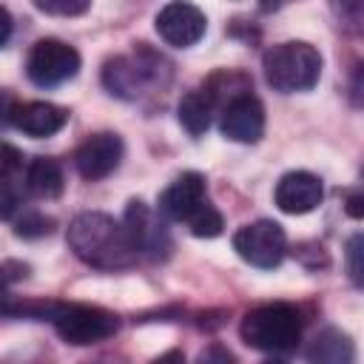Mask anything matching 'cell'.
I'll use <instances>...</instances> for the list:
<instances>
[{"label": "cell", "mask_w": 364, "mask_h": 364, "mask_svg": "<svg viewBox=\"0 0 364 364\" xmlns=\"http://www.w3.org/2000/svg\"><path fill=\"white\" fill-rule=\"evenodd\" d=\"M65 239L80 262L100 267V270L128 267L139 256L128 236V228L100 210H85L74 216L65 230Z\"/></svg>", "instance_id": "6da1fadb"}, {"label": "cell", "mask_w": 364, "mask_h": 364, "mask_svg": "<svg viewBox=\"0 0 364 364\" xmlns=\"http://www.w3.org/2000/svg\"><path fill=\"white\" fill-rule=\"evenodd\" d=\"M239 333L247 347H253L259 353L284 355V353L296 350V344L301 338V316L293 304H284V301L259 304L250 313H245Z\"/></svg>", "instance_id": "7a4b0ae2"}, {"label": "cell", "mask_w": 364, "mask_h": 364, "mask_svg": "<svg viewBox=\"0 0 364 364\" xmlns=\"http://www.w3.org/2000/svg\"><path fill=\"white\" fill-rule=\"evenodd\" d=\"M264 80L282 94L310 91L321 77V54L304 40H287L264 51Z\"/></svg>", "instance_id": "3957f363"}, {"label": "cell", "mask_w": 364, "mask_h": 364, "mask_svg": "<svg viewBox=\"0 0 364 364\" xmlns=\"http://www.w3.org/2000/svg\"><path fill=\"white\" fill-rule=\"evenodd\" d=\"M171 80V68L162 54L151 51L145 43L134 48L128 57H111L102 65V85L108 94L119 100H136L151 85H165Z\"/></svg>", "instance_id": "277c9868"}, {"label": "cell", "mask_w": 364, "mask_h": 364, "mask_svg": "<svg viewBox=\"0 0 364 364\" xmlns=\"http://www.w3.org/2000/svg\"><path fill=\"white\" fill-rule=\"evenodd\" d=\"M48 321L54 324L57 336L74 347L100 344L119 330V318L94 304H54Z\"/></svg>", "instance_id": "5b68a950"}, {"label": "cell", "mask_w": 364, "mask_h": 364, "mask_svg": "<svg viewBox=\"0 0 364 364\" xmlns=\"http://www.w3.org/2000/svg\"><path fill=\"white\" fill-rule=\"evenodd\" d=\"M77 71H80L77 48L63 43V40H54V37L37 40L28 51V60H26V74L40 88L60 85V82L71 80Z\"/></svg>", "instance_id": "8992f818"}, {"label": "cell", "mask_w": 364, "mask_h": 364, "mask_svg": "<svg viewBox=\"0 0 364 364\" xmlns=\"http://www.w3.org/2000/svg\"><path fill=\"white\" fill-rule=\"evenodd\" d=\"M233 250L253 267L270 270L276 267L287 253V236L282 225L270 219H259L253 225H245L233 233Z\"/></svg>", "instance_id": "52a82bcc"}, {"label": "cell", "mask_w": 364, "mask_h": 364, "mask_svg": "<svg viewBox=\"0 0 364 364\" xmlns=\"http://www.w3.org/2000/svg\"><path fill=\"white\" fill-rule=\"evenodd\" d=\"M205 28H208L205 11L188 0H171L156 14V34L173 48H188L199 43L205 37Z\"/></svg>", "instance_id": "ba28073f"}, {"label": "cell", "mask_w": 364, "mask_h": 364, "mask_svg": "<svg viewBox=\"0 0 364 364\" xmlns=\"http://www.w3.org/2000/svg\"><path fill=\"white\" fill-rule=\"evenodd\" d=\"M122 139L119 134L114 131H100V134H91L77 151H74V165H77V173L88 182H97V179H105L108 173H114L119 168V159H122Z\"/></svg>", "instance_id": "9c48e42d"}, {"label": "cell", "mask_w": 364, "mask_h": 364, "mask_svg": "<svg viewBox=\"0 0 364 364\" xmlns=\"http://www.w3.org/2000/svg\"><path fill=\"white\" fill-rule=\"evenodd\" d=\"M222 134L233 142H259L264 134V105L247 91L222 105Z\"/></svg>", "instance_id": "30bf717a"}, {"label": "cell", "mask_w": 364, "mask_h": 364, "mask_svg": "<svg viewBox=\"0 0 364 364\" xmlns=\"http://www.w3.org/2000/svg\"><path fill=\"white\" fill-rule=\"evenodd\" d=\"M122 225L128 228V236H131L136 253H145V256L159 259V256H165L171 250V236H168L165 225L154 216V210L145 202H139V199L128 202V210H125Z\"/></svg>", "instance_id": "8fae6325"}, {"label": "cell", "mask_w": 364, "mask_h": 364, "mask_svg": "<svg viewBox=\"0 0 364 364\" xmlns=\"http://www.w3.org/2000/svg\"><path fill=\"white\" fill-rule=\"evenodd\" d=\"M321 196H324V188H321V179L310 171H290L279 179L276 185V205L279 210L290 213V216H301V213H310L321 205Z\"/></svg>", "instance_id": "7c38bea8"}, {"label": "cell", "mask_w": 364, "mask_h": 364, "mask_svg": "<svg viewBox=\"0 0 364 364\" xmlns=\"http://www.w3.org/2000/svg\"><path fill=\"white\" fill-rule=\"evenodd\" d=\"M205 202V176L196 171H188L182 176H176L159 196V210L168 219H188L199 205Z\"/></svg>", "instance_id": "4fadbf2b"}, {"label": "cell", "mask_w": 364, "mask_h": 364, "mask_svg": "<svg viewBox=\"0 0 364 364\" xmlns=\"http://www.w3.org/2000/svg\"><path fill=\"white\" fill-rule=\"evenodd\" d=\"M68 122V111L54 105V102H43V100H34V102H17V111H14V128L23 131L26 136H51L57 131H63Z\"/></svg>", "instance_id": "5bb4252c"}, {"label": "cell", "mask_w": 364, "mask_h": 364, "mask_svg": "<svg viewBox=\"0 0 364 364\" xmlns=\"http://www.w3.org/2000/svg\"><path fill=\"white\" fill-rule=\"evenodd\" d=\"M213 111H216V102H213V97L208 94V88H193V91H188V94L179 100V108H176L179 125H182L188 134H193V136H199V134L208 131V125H210V119H213Z\"/></svg>", "instance_id": "9a60e30c"}, {"label": "cell", "mask_w": 364, "mask_h": 364, "mask_svg": "<svg viewBox=\"0 0 364 364\" xmlns=\"http://www.w3.org/2000/svg\"><path fill=\"white\" fill-rule=\"evenodd\" d=\"M26 185H28V191H31L34 196H40V199H54V196H60V193H63V185H65L60 162L51 159V156H34L31 165H28V171H26Z\"/></svg>", "instance_id": "2e32d148"}, {"label": "cell", "mask_w": 364, "mask_h": 364, "mask_svg": "<svg viewBox=\"0 0 364 364\" xmlns=\"http://www.w3.org/2000/svg\"><path fill=\"white\" fill-rule=\"evenodd\" d=\"M307 358L318 361V364H344L353 358V341L341 330H324L310 344Z\"/></svg>", "instance_id": "e0dca14e"}, {"label": "cell", "mask_w": 364, "mask_h": 364, "mask_svg": "<svg viewBox=\"0 0 364 364\" xmlns=\"http://www.w3.org/2000/svg\"><path fill=\"white\" fill-rule=\"evenodd\" d=\"M188 228H191V233L193 236H199V239H213V236H219L222 233V228H225V219H222V213L213 208V205H208V202H202L188 219Z\"/></svg>", "instance_id": "ac0fdd59"}, {"label": "cell", "mask_w": 364, "mask_h": 364, "mask_svg": "<svg viewBox=\"0 0 364 364\" xmlns=\"http://www.w3.org/2000/svg\"><path fill=\"white\" fill-rule=\"evenodd\" d=\"M51 230H54V219L46 213H26L14 228V233L23 239H40V236H48Z\"/></svg>", "instance_id": "d6986e66"}, {"label": "cell", "mask_w": 364, "mask_h": 364, "mask_svg": "<svg viewBox=\"0 0 364 364\" xmlns=\"http://www.w3.org/2000/svg\"><path fill=\"white\" fill-rule=\"evenodd\" d=\"M34 6L54 17H77L88 11L91 0H34Z\"/></svg>", "instance_id": "ffe728a7"}, {"label": "cell", "mask_w": 364, "mask_h": 364, "mask_svg": "<svg viewBox=\"0 0 364 364\" xmlns=\"http://www.w3.org/2000/svg\"><path fill=\"white\" fill-rule=\"evenodd\" d=\"M20 168H23V154L0 139V179H11Z\"/></svg>", "instance_id": "44dd1931"}, {"label": "cell", "mask_w": 364, "mask_h": 364, "mask_svg": "<svg viewBox=\"0 0 364 364\" xmlns=\"http://www.w3.org/2000/svg\"><path fill=\"white\" fill-rule=\"evenodd\" d=\"M26 276H28V264L14 262V259L3 262V264H0V290H6V287H11V284L23 282Z\"/></svg>", "instance_id": "7402d4cb"}, {"label": "cell", "mask_w": 364, "mask_h": 364, "mask_svg": "<svg viewBox=\"0 0 364 364\" xmlns=\"http://www.w3.org/2000/svg\"><path fill=\"white\" fill-rule=\"evenodd\" d=\"M347 270H350V279H353L355 284H361L364 267H361V236H358V233L347 242Z\"/></svg>", "instance_id": "603a6c76"}, {"label": "cell", "mask_w": 364, "mask_h": 364, "mask_svg": "<svg viewBox=\"0 0 364 364\" xmlns=\"http://www.w3.org/2000/svg\"><path fill=\"white\" fill-rule=\"evenodd\" d=\"M333 3L338 9V17L344 20V26L358 28V23H361V0H333Z\"/></svg>", "instance_id": "cb8c5ba5"}, {"label": "cell", "mask_w": 364, "mask_h": 364, "mask_svg": "<svg viewBox=\"0 0 364 364\" xmlns=\"http://www.w3.org/2000/svg\"><path fill=\"white\" fill-rule=\"evenodd\" d=\"M14 111H17V97L6 88H0V131L14 122Z\"/></svg>", "instance_id": "d4e9b609"}, {"label": "cell", "mask_w": 364, "mask_h": 364, "mask_svg": "<svg viewBox=\"0 0 364 364\" xmlns=\"http://www.w3.org/2000/svg\"><path fill=\"white\" fill-rule=\"evenodd\" d=\"M14 205H17V199H14V193L9 191V182L0 179V219H6V216L14 210Z\"/></svg>", "instance_id": "484cf974"}, {"label": "cell", "mask_w": 364, "mask_h": 364, "mask_svg": "<svg viewBox=\"0 0 364 364\" xmlns=\"http://www.w3.org/2000/svg\"><path fill=\"white\" fill-rule=\"evenodd\" d=\"M11 28H14V23H11V14L0 6V48L9 43V37H11Z\"/></svg>", "instance_id": "4316f807"}, {"label": "cell", "mask_w": 364, "mask_h": 364, "mask_svg": "<svg viewBox=\"0 0 364 364\" xmlns=\"http://www.w3.org/2000/svg\"><path fill=\"white\" fill-rule=\"evenodd\" d=\"M358 205H361V196H350V202H347V213L355 216V219L361 216V208H358Z\"/></svg>", "instance_id": "83f0119b"}, {"label": "cell", "mask_w": 364, "mask_h": 364, "mask_svg": "<svg viewBox=\"0 0 364 364\" xmlns=\"http://www.w3.org/2000/svg\"><path fill=\"white\" fill-rule=\"evenodd\" d=\"M287 3H290V0H262V9L270 11V9H282V6H287Z\"/></svg>", "instance_id": "f1b7e54d"}]
</instances>
